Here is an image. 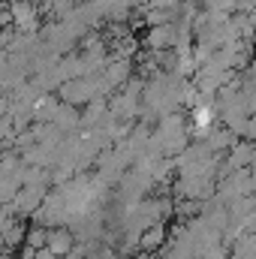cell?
Listing matches in <instances>:
<instances>
[{
    "label": "cell",
    "instance_id": "obj_1",
    "mask_svg": "<svg viewBox=\"0 0 256 259\" xmlns=\"http://www.w3.org/2000/svg\"><path fill=\"white\" fill-rule=\"evenodd\" d=\"M46 247L52 250V253H58V256L64 259L72 253V229H66V226H55V229H49V241H46Z\"/></svg>",
    "mask_w": 256,
    "mask_h": 259
},
{
    "label": "cell",
    "instance_id": "obj_2",
    "mask_svg": "<svg viewBox=\"0 0 256 259\" xmlns=\"http://www.w3.org/2000/svg\"><path fill=\"white\" fill-rule=\"evenodd\" d=\"M178 39V33H175V27L172 24H166V27H157L151 36H148V42L154 46V49H166V46H172Z\"/></svg>",
    "mask_w": 256,
    "mask_h": 259
},
{
    "label": "cell",
    "instance_id": "obj_3",
    "mask_svg": "<svg viewBox=\"0 0 256 259\" xmlns=\"http://www.w3.org/2000/svg\"><path fill=\"white\" fill-rule=\"evenodd\" d=\"M163 238H166V229H163L160 223H151V229H148V232H142L139 244H142L145 250H154V247H160V244H163Z\"/></svg>",
    "mask_w": 256,
    "mask_h": 259
},
{
    "label": "cell",
    "instance_id": "obj_4",
    "mask_svg": "<svg viewBox=\"0 0 256 259\" xmlns=\"http://www.w3.org/2000/svg\"><path fill=\"white\" fill-rule=\"evenodd\" d=\"M46 241H49V226H33L30 232H24V244H30V247H46Z\"/></svg>",
    "mask_w": 256,
    "mask_h": 259
},
{
    "label": "cell",
    "instance_id": "obj_5",
    "mask_svg": "<svg viewBox=\"0 0 256 259\" xmlns=\"http://www.w3.org/2000/svg\"><path fill=\"white\" fill-rule=\"evenodd\" d=\"M130 75V64L124 61V64H112L109 69H106V78H109V84H124Z\"/></svg>",
    "mask_w": 256,
    "mask_h": 259
},
{
    "label": "cell",
    "instance_id": "obj_6",
    "mask_svg": "<svg viewBox=\"0 0 256 259\" xmlns=\"http://www.w3.org/2000/svg\"><path fill=\"white\" fill-rule=\"evenodd\" d=\"M36 259H61L58 253H52L49 247H36Z\"/></svg>",
    "mask_w": 256,
    "mask_h": 259
},
{
    "label": "cell",
    "instance_id": "obj_7",
    "mask_svg": "<svg viewBox=\"0 0 256 259\" xmlns=\"http://www.w3.org/2000/svg\"><path fill=\"white\" fill-rule=\"evenodd\" d=\"M18 259H36V247H30V244H24V250L18 253Z\"/></svg>",
    "mask_w": 256,
    "mask_h": 259
}]
</instances>
